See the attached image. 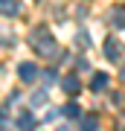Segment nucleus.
<instances>
[{"label": "nucleus", "instance_id": "nucleus-1", "mask_svg": "<svg viewBox=\"0 0 125 131\" xmlns=\"http://www.w3.org/2000/svg\"><path fill=\"white\" fill-rule=\"evenodd\" d=\"M29 41H32V50H35V52H41L44 58L58 56L55 38L50 35V29H47V26H35V29H32V35H29Z\"/></svg>", "mask_w": 125, "mask_h": 131}, {"label": "nucleus", "instance_id": "nucleus-2", "mask_svg": "<svg viewBox=\"0 0 125 131\" xmlns=\"http://www.w3.org/2000/svg\"><path fill=\"white\" fill-rule=\"evenodd\" d=\"M18 79H20V82H35V79H38V67L32 64V61L18 64Z\"/></svg>", "mask_w": 125, "mask_h": 131}, {"label": "nucleus", "instance_id": "nucleus-3", "mask_svg": "<svg viewBox=\"0 0 125 131\" xmlns=\"http://www.w3.org/2000/svg\"><path fill=\"white\" fill-rule=\"evenodd\" d=\"M122 52H125V50H122V44L116 41V38H108V41H105V56L111 58V61H119Z\"/></svg>", "mask_w": 125, "mask_h": 131}, {"label": "nucleus", "instance_id": "nucleus-4", "mask_svg": "<svg viewBox=\"0 0 125 131\" xmlns=\"http://www.w3.org/2000/svg\"><path fill=\"white\" fill-rule=\"evenodd\" d=\"M61 88H64V93H70V96H76V93H79V88H82V84H79V79H76L73 73H67L64 79H61Z\"/></svg>", "mask_w": 125, "mask_h": 131}, {"label": "nucleus", "instance_id": "nucleus-5", "mask_svg": "<svg viewBox=\"0 0 125 131\" xmlns=\"http://www.w3.org/2000/svg\"><path fill=\"white\" fill-rule=\"evenodd\" d=\"M15 122H18V128L29 131V128H35V114H29V111H20L18 117H15Z\"/></svg>", "mask_w": 125, "mask_h": 131}, {"label": "nucleus", "instance_id": "nucleus-6", "mask_svg": "<svg viewBox=\"0 0 125 131\" xmlns=\"http://www.w3.org/2000/svg\"><path fill=\"white\" fill-rule=\"evenodd\" d=\"M108 18H111V24H113V26H119V29H125V6H113Z\"/></svg>", "mask_w": 125, "mask_h": 131}, {"label": "nucleus", "instance_id": "nucleus-7", "mask_svg": "<svg viewBox=\"0 0 125 131\" xmlns=\"http://www.w3.org/2000/svg\"><path fill=\"white\" fill-rule=\"evenodd\" d=\"M18 12H20L18 0H0V15H18Z\"/></svg>", "mask_w": 125, "mask_h": 131}, {"label": "nucleus", "instance_id": "nucleus-8", "mask_svg": "<svg viewBox=\"0 0 125 131\" xmlns=\"http://www.w3.org/2000/svg\"><path fill=\"white\" fill-rule=\"evenodd\" d=\"M82 131H99V119L96 117H84L82 119Z\"/></svg>", "mask_w": 125, "mask_h": 131}, {"label": "nucleus", "instance_id": "nucleus-9", "mask_svg": "<svg viewBox=\"0 0 125 131\" xmlns=\"http://www.w3.org/2000/svg\"><path fill=\"white\" fill-rule=\"evenodd\" d=\"M105 84H108V76H105V73H96V76H93V82H90V88H93V90H102Z\"/></svg>", "mask_w": 125, "mask_h": 131}, {"label": "nucleus", "instance_id": "nucleus-10", "mask_svg": "<svg viewBox=\"0 0 125 131\" xmlns=\"http://www.w3.org/2000/svg\"><path fill=\"white\" fill-rule=\"evenodd\" d=\"M79 114H82V111H79V105H76V102H70V105L64 108V117H79Z\"/></svg>", "mask_w": 125, "mask_h": 131}, {"label": "nucleus", "instance_id": "nucleus-11", "mask_svg": "<svg viewBox=\"0 0 125 131\" xmlns=\"http://www.w3.org/2000/svg\"><path fill=\"white\" fill-rule=\"evenodd\" d=\"M119 76H122V82H125V67H122V70H119Z\"/></svg>", "mask_w": 125, "mask_h": 131}]
</instances>
